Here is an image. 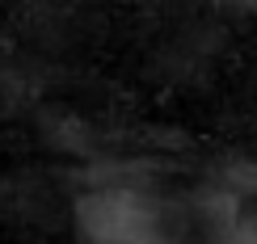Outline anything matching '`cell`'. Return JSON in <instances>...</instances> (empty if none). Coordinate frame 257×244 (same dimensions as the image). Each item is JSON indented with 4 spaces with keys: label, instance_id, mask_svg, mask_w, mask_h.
I'll return each mask as SVG.
<instances>
[{
    "label": "cell",
    "instance_id": "cell-1",
    "mask_svg": "<svg viewBox=\"0 0 257 244\" xmlns=\"http://www.w3.org/2000/svg\"><path fill=\"white\" fill-rule=\"evenodd\" d=\"M76 227L89 244H165L160 206L131 185H101L76 202Z\"/></svg>",
    "mask_w": 257,
    "mask_h": 244
}]
</instances>
